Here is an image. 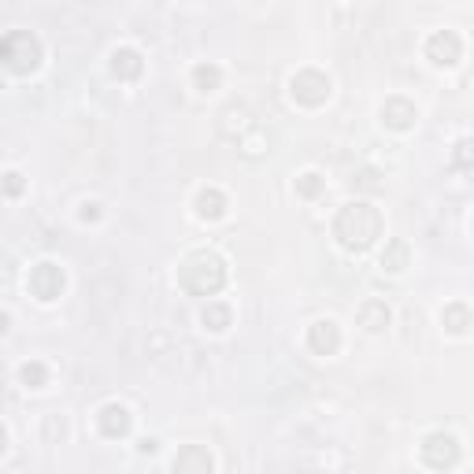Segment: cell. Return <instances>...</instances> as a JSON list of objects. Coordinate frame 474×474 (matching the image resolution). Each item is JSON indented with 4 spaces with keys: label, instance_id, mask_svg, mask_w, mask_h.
<instances>
[{
    "label": "cell",
    "instance_id": "6da1fadb",
    "mask_svg": "<svg viewBox=\"0 0 474 474\" xmlns=\"http://www.w3.org/2000/svg\"><path fill=\"white\" fill-rule=\"evenodd\" d=\"M423 460L430 463V467H452V463L460 460V449H456V441H452V437L434 434L430 441L423 445Z\"/></svg>",
    "mask_w": 474,
    "mask_h": 474
},
{
    "label": "cell",
    "instance_id": "7a4b0ae2",
    "mask_svg": "<svg viewBox=\"0 0 474 474\" xmlns=\"http://www.w3.org/2000/svg\"><path fill=\"white\" fill-rule=\"evenodd\" d=\"M430 56H434V63H456V56H460V41H456L452 34H437V38L430 41Z\"/></svg>",
    "mask_w": 474,
    "mask_h": 474
},
{
    "label": "cell",
    "instance_id": "3957f363",
    "mask_svg": "<svg viewBox=\"0 0 474 474\" xmlns=\"http://www.w3.org/2000/svg\"><path fill=\"white\" fill-rule=\"evenodd\" d=\"M100 426H104V434L108 437H118V434H126L130 430V415L123 412V408H104V419H100Z\"/></svg>",
    "mask_w": 474,
    "mask_h": 474
},
{
    "label": "cell",
    "instance_id": "277c9868",
    "mask_svg": "<svg viewBox=\"0 0 474 474\" xmlns=\"http://www.w3.org/2000/svg\"><path fill=\"white\" fill-rule=\"evenodd\" d=\"M175 471H212V456L204 449H186L175 460Z\"/></svg>",
    "mask_w": 474,
    "mask_h": 474
},
{
    "label": "cell",
    "instance_id": "5b68a950",
    "mask_svg": "<svg viewBox=\"0 0 474 474\" xmlns=\"http://www.w3.org/2000/svg\"><path fill=\"white\" fill-rule=\"evenodd\" d=\"M386 319H389V312L382 304H367V308H363V323H367V330H382Z\"/></svg>",
    "mask_w": 474,
    "mask_h": 474
},
{
    "label": "cell",
    "instance_id": "8992f818",
    "mask_svg": "<svg viewBox=\"0 0 474 474\" xmlns=\"http://www.w3.org/2000/svg\"><path fill=\"white\" fill-rule=\"evenodd\" d=\"M323 341H326V349H334V345H337L334 323H319V326H315V345H319V349H323Z\"/></svg>",
    "mask_w": 474,
    "mask_h": 474
},
{
    "label": "cell",
    "instance_id": "52a82bcc",
    "mask_svg": "<svg viewBox=\"0 0 474 474\" xmlns=\"http://www.w3.org/2000/svg\"><path fill=\"white\" fill-rule=\"evenodd\" d=\"M197 82H200V86H204V82H208V86H215V82H219V71H215V67H212V71L200 67V71H197Z\"/></svg>",
    "mask_w": 474,
    "mask_h": 474
}]
</instances>
